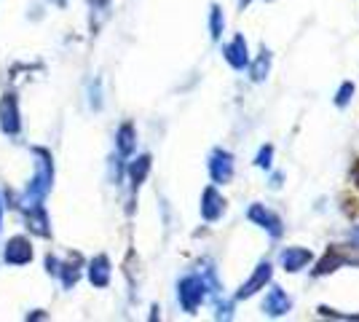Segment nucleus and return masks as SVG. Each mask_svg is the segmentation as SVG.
<instances>
[{
	"mask_svg": "<svg viewBox=\"0 0 359 322\" xmlns=\"http://www.w3.org/2000/svg\"><path fill=\"white\" fill-rule=\"evenodd\" d=\"M210 288H217L212 276H210V279H204V276H198V274L185 276V279L180 282V288H177V295H180V304H182V309H185V311H196V309L207 301V293H210Z\"/></svg>",
	"mask_w": 359,
	"mask_h": 322,
	"instance_id": "nucleus-1",
	"label": "nucleus"
},
{
	"mask_svg": "<svg viewBox=\"0 0 359 322\" xmlns=\"http://www.w3.org/2000/svg\"><path fill=\"white\" fill-rule=\"evenodd\" d=\"M247 215H250V220H252L255 226L266 229L271 236H273V239H279V236L285 234V223H282V217L273 213V210H269L266 204H252Z\"/></svg>",
	"mask_w": 359,
	"mask_h": 322,
	"instance_id": "nucleus-2",
	"label": "nucleus"
},
{
	"mask_svg": "<svg viewBox=\"0 0 359 322\" xmlns=\"http://www.w3.org/2000/svg\"><path fill=\"white\" fill-rule=\"evenodd\" d=\"M233 169H236V161H233V156L228 154V151H223V148L212 151L210 175H212V180H215V183H231Z\"/></svg>",
	"mask_w": 359,
	"mask_h": 322,
	"instance_id": "nucleus-3",
	"label": "nucleus"
},
{
	"mask_svg": "<svg viewBox=\"0 0 359 322\" xmlns=\"http://www.w3.org/2000/svg\"><path fill=\"white\" fill-rule=\"evenodd\" d=\"M346 263H354V266H359L357 258H351V255H346L344 250L338 245H332L325 253V258L316 263L314 269V276H325V274H332V271H338V266H346Z\"/></svg>",
	"mask_w": 359,
	"mask_h": 322,
	"instance_id": "nucleus-4",
	"label": "nucleus"
},
{
	"mask_svg": "<svg viewBox=\"0 0 359 322\" xmlns=\"http://www.w3.org/2000/svg\"><path fill=\"white\" fill-rule=\"evenodd\" d=\"M271 274H273V271H271V263L263 261V263H260V266H257V269L252 271V276H250V279H247V282L241 285V290L236 293V301H244V298H252V295H255L257 290H263V288H266V285L271 282Z\"/></svg>",
	"mask_w": 359,
	"mask_h": 322,
	"instance_id": "nucleus-5",
	"label": "nucleus"
},
{
	"mask_svg": "<svg viewBox=\"0 0 359 322\" xmlns=\"http://www.w3.org/2000/svg\"><path fill=\"white\" fill-rule=\"evenodd\" d=\"M225 62L233 67V70H244V67H250V51H247V41H244V35H236L228 46H225Z\"/></svg>",
	"mask_w": 359,
	"mask_h": 322,
	"instance_id": "nucleus-6",
	"label": "nucleus"
},
{
	"mask_svg": "<svg viewBox=\"0 0 359 322\" xmlns=\"http://www.w3.org/2000/svg\"><path fill=\"white\" fill-rule=\"evenodd\" d=\"M225 210V199L217 194V188H207L201 194V217L204 220H217Z\"/></svg>",
	"mask_w": 359,
	"mask_h": 322,
	"instance_id": "nucleus-7",
	"label": "nucleus"
},
{
	"mask_svg": "<svg viewBox=\"0 0 359 322\" xmlns=\"http://www.w3.org/2000/svg\"><path fill=\"white\" fill-rule=\"evenodd\" d=\"M311 250H306V247H287L285 253H282V266H285V271L290 274H295L300 271L306 263H311Z\"/></svg>",
	"mask_w": 359,
	"mask_h": 322,
	"instance_id": "nucleus-8",
	"label": "nucleus"
},
{
	"mask_svg": "<svg viewBox=\"0 0 359 322\" xmlns=\"http://www.w3.org/2000/svg\"><path fill=\"white\" fill-rule=\"evenodd\" d=\"M292 309V301L282 288H271L269 295H266V314L269 317H282Z\"/></svg>",
	"mask_w": 359,
	"mask_h": 322,
	"instance_id": "nucleus-9",
	"label": "nucleus"
},
{
	"mask_svg": "<svg viewBox=\"0 0 359 322\" xmlns=\"http://www.w3.org/2000/svg\"><path fill=\"white\" fill-rule=\"evenodd\" d=\"M0 126L8 135H14L16 129H19V110H16V100L11 94L3 97V102H0Z\"/></svg>",
	"mask_w": 359,
	"mask_h": 322,
	"instance_id": "nucleus-10",
	"label": "nucleus"
},
{
	"mask_svg": "<svg viewBox=\"0 0 359 322\" xmlns=\"http://www.w3.org/2000/svg\"><path fill=\"white\" fill-rule=\"evenodd\" d=\"M32 258V247L27 239H22V236H16L8 242L6 247V261L8 263H27Z\"/></svg>",
	"mask_w": 359,
	"mask_h": 322,
	"instance_id": "nucleus-11",
	"label": "nucleus"
},
{
	"mask_svg": "<svg viewBox=\"0 0 359 322\" xmlns=\"http://www.w3.org/2000/svg\"><path fill=\"white\" fill-rule=\"evenodd\" d=\"M89 279L97 285V288H105V285H107V279H110V263H107L105 255H97V258L91 261Z\"/></svg>",
	"mask_w": 359,
	"mask_h": 322,
	"instance_id": "nucleus-12",
	"label": "nucleus"
},
{
	"mask_svg": "<svg viewBox=\"0 0 359 322\" xmlns=\"http://www.w3.org/2000/svg\"><path fill=\"white\" fill-rule=\"evenodd\" d=\"M148 172H150V156H140L137 161H132L129 164V177H132V183L140 185L145 177H148Z\"/></svg>",
	"mask_w": 359,
	"mask_h": 322,
	"instance_id": "nucleus-13",
	"label": "nucleus"
},
{
	"mask_svg": "<svg viewBox=\"0 0 359 322\" xmlns=\"http://www.w3.org/2000/svg\"><path fill=\"white\" fill-rule=\"evenodd\" d=\"M269 70H271V51L269 48H263V51H260V57H257V62L252 65V81L255 83L266 81Z\"/></svg>",
	"mask_w": 359,
	"mask_h": 322,
	"instance_id": "nucleus-14",
	"label": "nucleus"
},
{
	"mask_svg": "<svg viewBox=\"0 0 359 322\" xmlns=\"http://www.w3.org/2000/svg\"><path fill=\"white\" fill-rule=\"evenodd\" d=\"M118 151L123 156H129L135 151V126L132 123H123L118 132Z\"/></svg>",
	"mask_w": 359,
	"mask_h": 322,
	"instance_id": "nucleus-15",
	"label": "nucleus"
},
{
	"mask_svg": "<svg viewBox=\"0 0 359 322\" xmlns=\"http://www.w3.org/2000/svg\"><path fill=\"white\" fill-rule=\"evenodd\" d=\"M210 27H212V38L217 41L223 35V11L220 6H212V14H210Z\"/></svg>",
	"mask_w": 359,
	"mask_h": 322,
	"instance_id": "nucleus-16",
	"label": "nucleus"
},
{
	"mask_svg": "<svg viewBox=\"0 0 359 322\" xmlns=\"http://www.w3.org/2000/svg\"><path fill=\"white\" fill-rule=\"evenodd\" d=\"M351 97H354V83H351V81H346L344 86L338 89V94H335V105L346 107L348 102H351Z\"/></svg>",
	"mask_w": 359,
	"mask_h": 322,
	"instance_id": "nucleus-17",
	"label": "nucleus"
},
{
	"mask_svg": "<svg viewBox=\"0 0 359 322\" xmlns=\"http://www.w3.org/2000/svg\"><path fill=\"white\" fill-rule=\"evenodd\" d=\"M271 159H273V145H263L257 159H255V164L260 169H271Z\"/></svg>",
	"mask_w": 359,
	"mask_h": 322,
	"instance_id": "nucleus-18",
	"label": "nucleus"
},
{
	"mask_svg": "<svg viewBox=\"0 0 359 322\" xmlns=\"http://www.w3.org/2000/svg\"><path fill=\"white\" fill-rule=\"evenodd\" d=\"M351 175H354V180H357V185H359V161L354 164V169H351Z\"/></svg>",
	"mask_w": 359,
	"mask_h": 322,
	"instance_id": "nucleus-19",
	"label": "nucleus"
},
{
	"mask_svg": "<svg viewBox=\"0 0 359 322\" xmlns=\"http://www.w3.org/2000/svg\"><path fill=\"white\" fill-rule=\"evenodd\" d=\"M351 239H354V242L359 245V229H357V231H351Z\"/></svg>",
	"mask_w": 359,
	"mask_h": 322,
	"instance_id": "nucleus-20",
	"label": "nucleus"
},
{
	"mask_svg": "<svg viewBox=\"0 0 359 322\" xmlns=\"http://www.w3.org/2000/svg\"><path fill=\"white\" fill-rule=\"evenodd\" d=\"M250 3H252V0H241V8H244V6H250Z\"/></svg>",
	"mask_w": 359,
	"mask_h": 322,
	"instance_id": "nucleus-21",
	"label": "nucleus"
}]
</instances>
